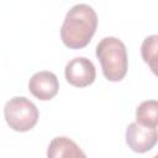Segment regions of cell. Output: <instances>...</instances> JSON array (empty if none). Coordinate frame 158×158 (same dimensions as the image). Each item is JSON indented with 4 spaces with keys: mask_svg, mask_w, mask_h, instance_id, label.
<instances>
[{
    "mask_svg": "<svg viewBox=\"0 0 158 158\" xmlns=\"http://www.w3.org/2000/svg\"><path fill=\"white\" fill-rule=\"evenodd\" d=\"M98 27V15L88 4L74 5L65 15L60 28V38L64 46L80 49L89 44Z\"/></svg>",
    "mask_w": 158,
    "mask_h": 158,
    "instance_id": "cell-1",
    "label": "cell"
},
{
    "mask_svg": "<svg viewBox=\"0 0 158 158\" xmlns=\"http://www.w3.org/2000/svg\"><path fill=\"white\" fill-rule=\"evenodd\" d=\"M96 57L100 60L104 77L110 81H120L128 68L125 43L116 37H104L96 46Z\"/></svg>",
    "mask_w": 158,
    "mask_h": 158,
    "instance_id": "cell-2",
    "label": "cell"
},
{
    "mask_svg": "<svg viewBox=\"0 0 158 158\" xmlns=\"http://www.w3.org/2000/svg\"><path fill=\"white\" fill-rule=\"evenodd\" d=\"M38 109L25 96L10 99L4 107V116L14 131L26 132L33 128L38 121Z\"/></svg>",
    "mask_w": 158,
    "mask_h": 158,
    "instance_id": "cell-3",
    "label": "cell"
},
{
    "mask_svg": "<svg viewBox=\"0 0 158 158\" xmlns=\"http://www.w3.org/2000/svg\"><path fill=\"white\" fill-rule=\"evenodd\" d=\"M64 75L70 85L85 88L94 83L96 78V70L90 59L85 57H75L67 63Z\"/></svg>",
    "mask_w": 158,
    "mask_h": 158,
    "instance_id": "cell-4",
    "label": "cell"
},
{
    "mask_svg": "<svg viewBox=\"0 0 158 158\" xmlns=\"http://www.w3.org/2000/svg\"><path fill=\"white\" fill-rule=\"evenodd\" d=\"M158 142V131L137 122H132L126 128V143L136 153L151 151Z\"/></svg>",
    "mask_w": 158,
    "mask_h": 158,
    "instance_id": "cell-5",
    "label": "cell"
},
{
    "mask_svg": "<svg viewBox=\"0 0 158 158\" xmlns=\"http://www.w3.org/2000/svg\"><path fill=\"white\" fill-rule=\"evenodd\" d=\"M28 90L38 100L46 101L53 99L59 90L58 78L54 73L41 70L35 73L28 81Z\"/></svg>",
    "mask_w": 158,
    "mask_h": 158,
    "instance_id": "cell-6",
    "label": "cell"
},
{
    "mask_svg": "<svg viewBox=\"0 0 158 158\" xmlns=\"http://www.w3.org/2000/svg\"><path fill=\"white\" fill-rule=\"evenodd\" d=\"M47 158H86V154L73 139L60 136L49 142Z\"/></svg>",
    "mask_w": 158,
    "mask_h": 158,
    "instance_id": "cell-7",
    "label": "cell"
},
{
    "mask_svg": "<svg viewBox=\"0 0 158 158\" xmlns=\"http://www.w3.org/2000/svg\"><path fill=\"white\" fill-rule=\"evenodd\" d=\"M137 123L153 127L158 126V100H146L136 109Z\"/></svg>",
    "mask_w": 158,
    "mask_h": 158,
    "instance_id": "cell-8",
    "label": "cell"
},
{
    "mask_svg": "<svg viewBox=\"0 0 158 158\" xmlns=\"http://www.w3.org/2000/svg\"><path fill=\"white\" fill-rule=\"evenodd\" d=\"M141 56L154 75L158 77V35L146 37L141 44Z\"/></svg>",
    "mask_w": 158,
    "mask_h": 158,
    "instance_id": "cell-9",
    "label": "cell"
},
{
    "mask_svg": "<svg viewBox=\"0 0 158 158\" xmlns=\"http://www.w3.org/2000/svg\"><path fill=\"white\" fill-rule=\"evenodd\" d=\"M153 158H158V153H157V154H156V156H154Z\"/></svg>",
    "mask_w": 158,
    "mask_h": 158,
    "instance_id": "cell-10",
    "label": "cell"
}]
</instances>
